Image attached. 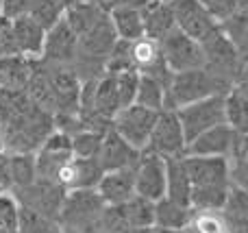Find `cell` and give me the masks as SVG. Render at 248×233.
I'll return each mask as SVG.
<instances>
[{"mask_svg": "<svg viewBox=\"0 0 248 233\" xmlns=\"http://www.w3.org/2000/svg\"><path fill=\"white\" fill-rule=\"evenodd\" d=\"M135 105L157 113L163 111V109H168V90L159 81H155V78L140 74V87H137Z\"/></svg>", "mask_w": 248, "mask_h": 233, "instance_id": "cell-28", "label": "cell"}, {"mask_svg": "<svg viewBox=\"0 0 248 233\" xmlns=\"http://www.w3.org/2000/svg\"><path fill=\"white\" fill-rule=\"evenodd\" d=\"M0 192H11V155L0 153Z\"/></svg>", "mask_w": 248, "mask_h": 233, "instance_id": "cell-38", "label": "cell"}, {"mask_svg": "<svg viewBox=\"0 0 248 233\" xmlns=\"http://www.w3.org/2000/svg\"><path fill=\"white\" fill-rule=\"evenodd\" d=\"M205 7V11L214 17L218 24H224L229 17H233L240 9H237L235 0H198Z\"/></svg>", "mask_w": 248, "mask_h": 233, "instance_id": "cell-34", "label": "cell"}, {"mask_svg": "<svg viewBox=\"0 0 248 233\" xmlns=\"http://www.w3.org/2000/svg\"><path fill=\"white\" fill-rule=\"evenodd\" d=\"M229 164H231V183L248 194V155L240 153V155L231 157Z\"/></svg>", "mask_w": 248, "mask_h": 233, "instance_id": "cell-36", "label": "cell"}, {"mask_svg": "<svg viewBox=\"0 0 248 233\" xmlns=\"http://www.w3.org/2000/svg\"><path fill=\"white\" fill-rule=\"evenodd\" d=\"M222 33L231 39L235 46L237 55H240L242 63L248 61V9L246 11H237L233 17H229L224 24H220Z\"/></svg>", "mask_w": 248, "mask_h": 233, "instance_id": "cell-29", "label": "cell"}, {"mask_svg": "<svg viewBox=\"0 0 248 233\" xmlns=\"http://www.w3.org/2000/svg\"><path fill=\"white\" fill-rule=\"evenodd\" d=\"M150 2H153V0H111L109 11H111V9H116V7H133V9H141V11H144Z\"/></svg>", "mask_w": 248, "mask_h": 233, "instance_id": "cell-40", "label": "cell"}, {"mask_svg": "<svg viewBox=\"0 0 248 233\" xmlns=\"http://www.w3.org/2000/svg\"><path fill=\"white\" fill-rule=\"evenodd\" d=\"M37 181V164L33 153L11 155V190H22Z\"/></svg>", "mask_w": 248, "mask_h": 233, "instance_id": "cell-30", "label": "cell"}, {"mask_svg": "<svg viewBox=\"0 0 248 233\" xmlns=\"http://www.w3.org/2000/svg\"><path fill=\"white\" fill-rule=\"evenodd\" d=\"M161 52L168 68L174 74L189 72V70L205 68V50L202 44L185 35L183 31L174 29L166 39L161 42Z\"/></svg>", "mask_w": 248, "mask_h": 233, "instance_id": "cell-10", "label": "cell"}, {"mask_svg": "<svg viewBox=\"0 0 248 233\" xmlns=\"http://www.w3.org/2000/svg\"><path fill=\"white\" fill-rule=\"evenodd\" d=\"M240 153H246V155H248V138H242V142H240V146H237L235 155H240ZM235 155H233V157H235Z\"/></svg>", "mask_w": 248, "mask_h": 233, "instance_id": "cell-41", "label": "cell"}, {"mask_svg": "<svg viewBox=\"0 0 248 233\" xmlns=\"http://www.w3.org/2000/svg\"><path fill=\"white\" fill-rule=\"evenodd\" d=\"M105 170L98 164V159H85V157H74L65 170L61 172L59 181L65 186V190H96L103 181Z\"/></svg>", "mask_w": 248, "mask_h": 233, "instance_id": "cell-17", "label": "cell"}, {"mask_svg": "<svg viewBox=\"0 0 248 233\" xmlns=\"http://www.w3.org/2000/svg\"><path fill=\"white\" fill-rule=\"evenodd\" d=\"M78 52V35L68 26V22L61 20L46 33V44H44V52L39 59L48 61V63H59L70 65L72 68L74 59Z\"/></svg>", "mask_w": 248, "mask_h": 233, "instance_id": "cell-14", "label": "cell"}, {"mask_svg": "<svg viewBox=\"0 0 248 233\" xmlns=\"http://www.w3.org/2000/svg\"><path fill=\"white\" fill-rule=\"evenodd\" d=\"M20 220V205L11 192H0V231L17 233Z\"/></svg>", "mask_w": 248, "mask_h": 233, "instance_id": "cell-33", "label": "cell"}, {"mask_svg": "<svg viewBox=\"0 0 248 233\" xmlns=\"http://www.w3.org/2000/svg\"><path fill=\"white\" fill-rule=\"evenodd\" d=\"M161 2H170L172 4V2H176V0H161Z\"/></svg>", "mask_w": 248, "mask_h": 233, "instance_id": "cell-46", "label": "cell"}, {"mask_svg": "<svg viewBox=\"0 0 248 233\" xmlns=\"http://www.w3.org/2000/svg\"><path fill=\"white\" fill-rule=\"evenodd\" d=\"M233 90H235L233 85H229L227 81L218 78L205 68L179 72L172 77V83L168 87V109L185 107L209 96H227Z\"/></svg>", "mask_w": 248, "mask_h": 233, "instance_id": "cell-3", "label": "cell"}, {"mask_svg": "<svg viewBox=\"0 0 248 233\" xmlns=\"http://www.w3.org/2000/svg\"><path fill=\"white\" fill-rule=\"evenodd\" d=\"M237 2V9H240V11H246L248 9V0H235Z\"/></svg>", "mask_w": 248, "mask_h": 233, "instance_id": "cell-42", "label": "cell"}, {"mask_svg": "<svg viewBox=\"0 0 248 233\" xmlns=\"http://www.w3.org/2000/svg\"><path fill=\"white\" fill-rule=\"evenodd\" d=\"M141 13H144L146 37L155 39V42H163V39H166L168 35L176 29L174 9H172L170 2L153 0V2H150Z\"/></svg>", "mask_w": 248, "mask_h": 233, "instance_id": "cell-21", "label": "cell"}, {"mask_svg": "<svg viewBox=\"0 0 248 233\" xmlns=\"http://www.w3.org/2000/svg\"><path fill=\"white\" fill-rule=\"evenodd\" d=\"M111 24L116 29L118 37L124 42H137V39L146 37V29H144V13L141 9H133V7H116L109 11Z\"/></svg>", "mask_w": 248, "mask_h": 233, "instance_id": "cell-25", "label": "cell"}, {"mask_svg": "<svg viewBox=\"0 0 248 233\" xmlns=\"http://www.w3.org/2000/svg\"><path fill=\"white\" fill-rule=\"evenodd\" d=\"M157 116H159L157 111H150V109L133 103L118 111V116L113 118L111 129L120 138L126 140L133 148L146 151V146L150 142V135H153V129L157 124Z\"/></svg>", "mask_w": 248, "mask_h": 233, "instance_id": "cell-8", "label": "cell"}, {"mask_svg": "<svg viewBox=\"0 0 248 233\" xmlns=\"http://www.w3.org/2000/svg\"><path fill=\"white\" fill-rule=\"evenodd\" d=\"M74 159L72 138L63 131L55 129L46 138L37 153H35V164H37V179L48 181H59L65 166ZM61 183V181H59Z\"/></svg>", "mask_w": 248, "mask_h": 233, "instance_id": "cell-9", "label": "cell"}, {"mask_svg": "<svg viewBox=\"0 0 248 233\" xmlns=\"http://www.w3.org/2000/svg\"><path fill=\"white\" fill-rule=\"evenodd\" d=\"M103 138H105V133H96V131H78L77 135H72L74 157H85V159H94V157H98Z\"/></svg>", "mask_w": 248, "mask_h": 233, "instance_id": "cell-32", "label": "cell"}, {"mask_svg": "<svg viewBox=\"0 0 248 233\" xmlns=\"http://www.w3.org/2000/svg\"><path fill=\"white\" fill-rule=\"evenodd\" d=\"M55 131V118L31 100L22 111L11 116L2 124L4 153H37L46 138Z\"/></svg>", "mask_w": 248, "mask_h": 233, "instance_id": "cell-2", "label": "cell"}, {"mask_svg": "<svg viewBox=\"0 0 248 233\" xmlns=\"http://www.w3.org/2000/svg\"><path fill=\"white\" fill-rule=\"evenodd\" d=\"M17 233H63L57 220L42 216L37 212H31L20 207V220H17Z\"/></svg>", "mask_w": 248, "mask_h": 233, "instance_id": "cell-31", "label": "cell"}, {"mask_svg": "<svg viewBox=\"0 0 248 233\" xmlns=\"http://www.w3.org/2000/svg\"><path fill=\"white\" fill-rule=\"evenodd\" d=\"M109 17V11L100 4H90V2H74L65 9L63 20L68 22V26L78 35V39L83 35H87L90 31H94L103 20Z\"/></svg>", "mask_w": 248, "mask_h": 233, "instance_id": "cell-22", "label": "cell"}, {"mask_svg": "<svg viewBox=\"0 0 248 233\" xmlns=\"http://www.w3.org/2000/svg\"><path fill=\"white\" fill-rule=\"evenodd\" d=\"M194 209L174 203L170 199H161L155 203V227L168 231H185L194 220Z\"/></svg>", "mask_w": 248, "mask_h": 233, "instance_id": "cell-24", "label": "cell"}, {"mask_svg": "<svg viewBox=\"0 0 248 233\" xmlns=\"http://www.w3.org/2000/svg\"><path fill=\"white\" fill-rule=\"evenodd\" d=\"M11 194L16 196L17 205L26 207L31 212H37L42 216L50 218V220H59L61 207L65 203V190L63 183L59 181H48V179H37L35 183H31L29 187L22 190H11Z\"/></svg>", "mask_w": 248, "mask_h": 233, "instance_id": "cell-6", "label": "cell"}, {"mask_svg": "<svg viewBox=\"0 0 248 233\" xmlns=\"http://www.w3.org/2000/svg\"><path fill=\"white\" fill-rule=\"evenodd\" d=\"M166 170H168L166 199L185 205V207H192V179H189L187 166H185V155L166 159Z\"/></svg>", "mask_w": 248, "mask_h": 233, "instance_id": "cell-20", "label": "cell"}, {"mask_svg": "<svg viewBox=\"0 0 248 233\" xmlns=\"http://www.w3.org/2000/svg\"><path fill=\"white\" fill-rule=\"evenodd\" d=\"M31 0H2V17L17 20L22 16H29Z\"/></svg>", "mask_w": 248, "mask_h": 233, "instance_id": "cell-37", "label": "cell"}, {"mask_svg": "<svg viewBox=\"0 0 248 233\" xmlns=\"http://www.w3.org/2000/svg\"><path fill=\"white\" fill-rule=\"evenodd\" d=\"M98 194L107 205L116 207L124 205L135 196V168L116 170V172H105L103 181L98 183Z\"/></svg>", "mask_w": 248, "mask_h": 233, "instance_id": "cell-19", "label": "cell"}, {"mask_svg": "<svg viewBox=\"0 0 248 233\" xmlns=\"http://www.w3.org/2000/svg\"><path fill=\"white\" fill-rule=\"evenodd\" d=\"M224 98L227 96H209V98H202L198 103L176 109V116H179L181 124H183L187 146L189 142H194L205 131L227 122V100Z\"/></svg>", "mask_w": 248, "mask_h": 233, "instance_id": "cell-5", "label": "cell"}, {"mask_svg": "<svg viewBox=\"0 0 248 233\" xmlns=\"http://www.w3.org/2000/svg\"><path fill=\"white\" fill-rule=\"evenodd\" d=\"M0 16H2V0H0Z\"/></svg>", "mask_w": 248, "mask_h": 233, "instance_id": "cell-47", "label": "cell"}, {"mask_svg": "<svg viewBox=\"0 0 248 233\" xmlns=\"http://www.w3.org/2000/svg\"><path fill=\"white\" fill-rule=\"evenodd\" d=\"M0 233H4V231H0Z\"/></svg>", "mask_w": 248, "mask_h": 233, "instance_id": "cell-48", "label": "cell"}, {"mask_svg": "<svg viewBox=\"0 0 248 233\" xmlns=\"http://www.w3.org/2000/svg\"><path fill=\"white\" fill-rule=\"evenodd\" d=\"M242 142V135H237L231 126L224 122L214 129L205 131L198 135L194 142H189L187 155H198V157H227L231 159L235 155L237 146Z\"/></svg>", "mask_w": 248, "mask_h": 233, "instance_id": "cell-13", "label": "cell"}, {"mask_svg": "<svg viewBox=\"0 0 248 233\" xmlns=\"http://www.w3.org/2000/svg\"><path fill=\"white\" fill-rule=\"evenodd\" d=\"M146 151L155 153V155L163 157V159L187 155V140H185L183 133V124H181L179 116H176V109L159 111L157 124L153 129Z\"/></svg>", "mask_w": 248, "mask_h": 233, "instance_id": "cell-7", "label": "cell"}, {"mask_svg": "<svg viewBox=\"0 0 248 233\" xmlns=\"http://www.w3.org/2000/svg\"><path fill=\"white\" fill-rule=\"evenodd\" d=\"M222 214L235 216V218H248V194L246 192L231 186V192H229V199H227V205H224Z\"/></svg>", "mask_w": 248, "mask_h": 233, "instance_id": "cell-35", "label": "cell"}, {"mask_svg": "<svg viewBox=\"0 0 248 233\" xmlns=\"http://www.w3.org/2000/svg\"><path fill=\"white\" fill-rule=\"evenodd\" d=\"M118 33L111 24V17L103 20L94 31H90L87 35H83L78 39V52L77 55L83 57H92V59H100V61H107L111 50L116 48L118 44Z\"/></svg>", "mask_w": 248, "mask_h": 233, "instance_id": "cell-18", "label": "cell"}, {"mask_svg": "<svg viewBox=\"0 0 248 233\" xmlns=\"http://www.w3.org/2000/svg\"><path fill=\"white\" fill-rule=\"evenodd\" d=\"M4 151V135H2V124H0V153Z\"/></svg>", "mask_w": 248, "mask_h": 233, "instance_id": "cell-44", "label": "cell"}, {"mask_svg": "<svg viewBox=\"0 0 248 233\" xmlns=\"http://www.w3.org/2000/svg\"><path fill=\"white\" fill-rule=\"evenodd\" d=\"M242 81H248V61L244 63V70H242Z\"/></svg>", "mask_w": 248, "mask_h": 233, "instance_id": "cell-43", "label": "cell"}, {"mask_svg": "<svg viewBox=\"0 0 248 233\" xmlns=\"http://www.w3.org/2000/svg\"><path fill=\"white\" fill-rule=\"evenodd\" d=\"M237 87H240V90H244L246 94H248V81H242V83H240V85H237Z\"/></svg>", "mask_w": 248, "mask_h": 233, "instance_id": "cell-45", "label": "cell"}, {"mask_svg": "<svg viewBox=\"0 0 248 233\" xmlns=\"http://www.w3.org/2000/svg\"><path fill=\"white\" fill-rule=\"evenodd\" d=\"M141 151L133 148L131 144L124 138L116 133L113 129H109L103 138L98 151V164L103 166L105 172H116V170H126V168H135L137 159H140Z\"/></svg>", "mask_w": 248, "mask_h": 233, "instance_id": "cell-15", "label": "cell"}, {"mask_svg": "<svg viewBox=\"0 0 248 233\" xmlns=\"http://www.w3.org/2000/svg\"><path fill=\"white\" fill-rule=\"evenodd\" d=\"M172 9H174L176 29L201 44L220 29V24L205 11L198 0H176L172 2Z\"/></svg>", "mask_w": 248, "mask_h": 233, "instance_id": "cell-12", "label": "cell"}, {"mask_svg": "<svg viewBox=\"0 0 248 233\" xmlns=\"http://www.w3.org/2000/svg\"><path fill=\"white\" fill-rule=\"evenodd\" d=\"M168 190V170L166 159L150 151H141L135 166V194L153 203L166 199Z\"/></svg>", "mask_w": 248, "mask_h": 233, "instance_id": "cell-11", "label": "cell"}, {"mask_svg": "<svg viewBox=\"0 0 248 233\" xmlns=\"http://www.w3.org/2000/svg\"><path fill=\"white\" fill-rule=\"evenodd\" d=\"M122 207L124 220L131 229H141L148 231L155 227V203L148 199H141V196H133L131 201H126Z\"/></svg>", "mask_w": 248, "mask_h": 233, "instance_id": "cell-26", "label": "cell"}, {"mask_svg": "<svg viewBox=\"0 0 248 233\" xmlns=\"http://www.w3.org/2000/svg\"><path fill=\"white\" fill-rule=\"evenodd\" d=\"M202 50H205V70H209L218 78L227 81L229 85H240L244 63H242L231 39L222 33V29H218L214 35H209L202 42Z\"/></svg>", "mask_w": 248, "mask_h": 233, "instance_id": "cell-4", "label": "cell"}, {"mask_svg": "<svg viewBox=\"0 0 248 233\" xmlns=\"http://www.w3.org/2000/svg\"><path fill=\"white\" fill-rule=\"evenodd\" d=\"M192 179L194 212H222L231 192V164L227 157L185 155Z\"/></svg>", "mask_w": 248, "mask_h": 233, "instance_id": "cell-1", "label": "cell"}, {"mask_svg": "<svg viewBox=\"0 0 248 233\" xmlns=\"http://www.w3.org/2000/svg\"><path fill=\"white\" fill-rule=\"evenodd\" d=\"M33 61L29 57L13 55L0 59V90H20L26 92V85L33 74Z\"/></svg>", "mask_w": 248, "mask_h": 233, "instance_id": "cell-23", "label": "cell"}, {"mask_svg": "<svg viewBox=\"0 0 248 233\" xmlns=\"http://www.w3.org/2000/svg\"><path fill=\"white\" fill-rule=\"evenodd\" d=\"M220 216H222V222L229 233H248V218L227 216V214H222V212H220Z\"/></svg>", "mask_w": 248, "mask_h": 233, "instance_id": "cell-39", "label": "cell"}, {"mask_svg": "<svg viewBox=\"0 0 248 233\" xmlns=\"http://www.w3.org/2000/svg\"><path fill=\"white\" fill-rule=\"evenodd\" d=\"M11 31L13 39H16V48L22 57H29V59L42 57L48 31L37 20H33L31 16H22L17 20H11Z\"/></svg>", "mask_w": 248, "mask_h": 233, "instance_id": "cell-16", "label": "cell"}, {"mask_svg": "<svg viewBox=\"0 0 248 233\" xmlns=\"http://www.w3.org/2000/svg\"><path fill=\"white\" fill-rule=\"evenodd\" d=\"M227 124L242 138H248V94L240 87L227 94Z\"/></svg>", "mask_w": 248, "mask_h": 233, "instance_id": "cell-27", "label": "cell"}]
</instances>
